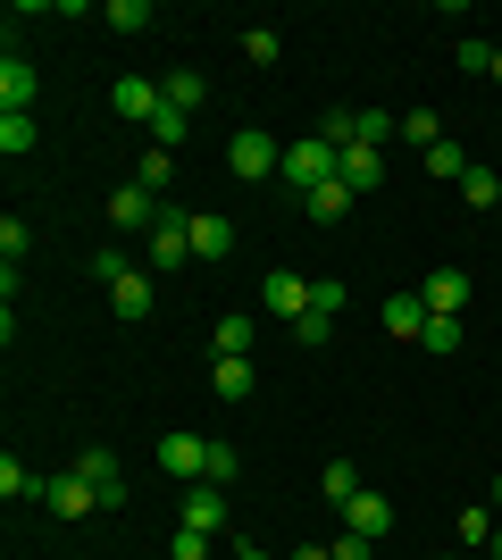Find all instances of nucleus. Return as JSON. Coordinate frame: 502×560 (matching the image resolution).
Returning <instances> with one entry per match:
<instances>
[{"mask_svg":"<svg viewBox=\"0 0 502 560\" xmlns=\"http://www.w3.org/2000/svg\"><path fill=\"white\" fill-rule=\"evenodd\" d=\"M335 167H343V151H335L327 135H302V142H285V185L311 201L318 185H335Z\"/></svg>","mask_w":502,"mask_h":560,"instance_id":"f257e3e1","label":"nucleus"},{"mask_svg":"<svg viewBox=\"0 0 502 560\" xmlns=\"http://www.w3.org/2000/svg\"><path fill=\"white\" fill-rule=\"evenodd\" d=\"M226 167H235L243 185H268V176H277V167H285V142L268 135V126H243V135L226 142Z\"/></svg>","mask_w":502,"mask_h":560,"instance_id":"f03ea898","label":"nucleus"},{"mask_svg":"<svg viewBox=\"0 0 502 560\" xmlns=\"http://www.w3.org/2000/svg\"><path fill=\"white\" fill-rule=\"evenodd\" d=\"M260 318H277V327H293V318H311V277H293V268L260 277Z\"/></svg>","mask_w":502,"mask_h":560,"instance_id":"7ed1b4c3","label":"nucleus"},{"mask_svg":"<svg viewBox=\"0 0 502 560\" xmlns=\"http://www.w3.org/2000/svg\"><path fill=\"white\" fill-rule=\"evenodd\" d=\"M75 477L101 493V511H118V502H126V468H118V452H109V444H84V452H75Z\"/></svg>","mask_w":502,"mask_h":560,"instance_id":"20e7f679","label":"nucleus"},{"mask_svg":"<svg viewBox=\"0 0 502 560\" xmlns=\"http://www.w3.org/2000/svg\"><path fill=\"white\" fill-rule=\"evenodd\" d=\"M160 468L176 486H201L210 477V435H160Z\"/></svg>","mask_w":502,"mask_h":560,"instance_id":"39448f33","label":"nucleus"},{"mask_svg":"<svg viewBox=\"0 0 502 560\" xmlns=\"http://www.w3.org/2000/svg\"><path fill=\"white\" fill-rule=\"evenodd\" d=\"M419 302H428L435 318H460V310L478 302V284H469V268H435V277L419 284Z\"/></svg>","mask_w":502,"mask_h":560,"instance_id":"423d86ee","label":"nucleus"},{"mask_svg":"<svg viewBox=\"0 0 502 560\" xmlns=\"http://www.w3.org/2000/svg\"><path fill=\"white\" fill-rule=\"evenodd\" d=\"M343 527H352V536H369V544H385V536H394V502L360 486L352 502H343Z\"/></svg>","mask_w":502,"mask_h":560,"instance_id":"0eeeda50","label":"nucleus"},{"mask_svg":"<svg viewBox=\"0 0 502 560\" xmlns=\"http://www.w3.org/2000/svg\"><path fill=\"white\" fill-rule=\"evenodd\" d=\"M160 84H151V75H118V84H109V109L118 117H135V126H151V117H160Z\"/></svg>","mask_w":502,"mask_h":560,"instance_id":"6e6552de","label":"nucleus"},{"mask_svg":"<svg viewBox=\"0 0 502 560\" xmlns=\"http://www.w3.org/2000/svg\"><path fill=\"white\" fill-rule=\"evenodd\" d=\"M109 226H118V234H151V226H160V201H151L143 185H118V192H109Z\"/></svg>","mask_w":502,"mask_h":560,"instance_id":"1a4fd4ad","label":"nucleus"},{"mask_svg":"<svg viewBox=\"0 0 502 560\" xmlns=\"http://www.w3.org/2000/svg\"><path fill=\"white\" fill-rule=\"evenodd\" d=\"M176 527H192V536H218V527H226V493H218L210 477H201V486H185V518H176Z\"/></svg>","mask_w":502,"mask_h":560,"instance_id":"9d476101","label":"nucleus"},{"mask_svg":"<svg viewBox=\"0 0 502 560\" xmlns=\"http://www.w3.org/2000/svg\"><path fill=\"white\" fill-rule=\"evenodd\" d=\"M252 335H260V318H252V310H226L218 335H210V360H252Z\"/></svg>","mask_w":502,"mask_h":560,"instance_id":"9b49d317","label":"nucleus"},{"mask_svg":"<svg viewBox=\"0 0 502 560\" xmlns=\"http://www.w3.org/2000/svg\"><path fill=\"white\" fill-rule=\"evenodd\" d=\"M428 318H435V310L419 302V293H385V335H402V343H419V335H428Z\"/></svg>","mask_w":502,"mask_h":560,"instance_id":"f8f14e48","label":"nucleus"},{"mask_svg":"<svg viewBox=\"0 0 502 560\" xmlns=\"http://www.w3.org/2000/svg\"><path fill=\"white\" fill-rule=\"evenodd\" d=\"M25 109H34V68L9 50V59H0V117H25Z\"/></svg>","mask_w":502,"mask_h":560,"instance_id":"ddd939ff","label":"nucleus"},{"mask_svg":"<svg viewBox=\"0 0 502 560\" xmlns=\"http://www.w3.org/2000/svg\"><path fill=\"white\" fill-rule=\"evenodd\" d=\"M43 502H50V511H59V518H93V511H101V493L84 486L75 468H68V477H50V493H43Z\"/></svg>","mask_w":502,"mask_h":560,"instance_id":"4468645a","label":"nucleus"},{"mask_svg":"<svg viewBox=\"0 0 502 560\" xmlns=\"http://www.w3.org/2000/svg\"><path fill=\"white\" fill-rule=\"evenodd\" d=\"M335 176H343V185H352V192H377V185H385V151H369V142H352Z\"/></svg>","mask_w":502,"mask_h":560,"instance_id":"2eb2a0df","label":"nucleus"},{"mask_svg":"<svg viewBox=\"0 0 502 560\" xmlns=\"http://www.w3.org/2000/svg\"><path fill=\"white\" fill-rule=\"evenodd\" d=\"M109 310H118L126 327H143V318H151V277H143V268H135L126 284H109Z\"/></svg>","mask_w":502,"mask_h":560,"instance_id":"dca6fc26","label":"nucleus"},{"mask_svg":"<svg viewBox=\"0 0 502 560\" xmlns=\"http://www.w3.org/2000/svg\"><path fill=\"white\" fill-rule=\"evenodd\" d=\"M210 385H218V401H252L260 369H252V360H210Z\"/></svg>","mask_w":502,"mask_h":560,"instance_id":"f3484780","label":"nucleus"},{"mask_svg":"<svg viewBox=\"0 0 502 560\" xmlns=\"http://www.w3.org/2000/svg\"><path fill=\"white\" fill-rule=\"evenodd\" d=\"M0 493H9V502H43V493H50V477H34V468H25L17 452H9V460H0Z\"/></svg>","mask_w":502,"mask_h":560,"instance_id":"a211bd4d","label":"nucleus"},{"mask_svg":"<svg viewBox=\"0 0 502 560\" xmlns=\"http://www.w3.org/2000/svg\"><path fill=\"white\" fill-rule=\"evenodd\" d=\"M352 201H360V192H352V185H343V176H335V185H318V192H311V201H302V210H311V218H318V226H335V218H352Z\"/></svg>","mask_w":502,"mask_h":560,"instance_id":"6ab92c4d","label":"nucleus"},{"mask_svg":"<svg viewBox=\"0 0 502 560\" xmlns=\"http://www.w3.org/2000/svg\"><path fill=\"white\" fill-rule=\"evenodd\" d=\"M235 252V226L226 218H192V259H226Z\"/></svg>","mask_w":502,"mask_h":560,"instance_id":"aec40b11","label":"nucleus"},{"mask_svg":"<svg viewBox=\"0 0 502 560\" xmlns=\"http://www.w3.org/2000/svg\"><path fill=\"white\" fill-rule=\"evenodd\" d=\"M160 93H167V109H201V101H210V84H201V68H176V75H167V84H160Z\"/></svg>","mask_w":502,"mask_h":560,"instance_id":"412c9836","label":"nucleus"},{"mask_svg":"<svg viewBox=\"0 0 502 560\" xmlns=\"http://www.w3.org/2000/svg\"><path fill=\"white\" fill-rule=\"evenodd\" d=\"M419 167H428V176H444V185H460V176H469V167H478V160H469V151H460V142L444 135V142H435V151H428V160H419Z\"/></svg>","mask_w":502,"mask_h":560,"instance_id":"4be33fe9","label":"nucleus"},{"mask_svg":"<svg viewBox=\"0 0 502 560\" xmlns=\"http://www.w3.org/2000/svg\"><path fill=\"white\" fill-rule=\"evenodd\" d=\"M167 176H176V151H143V160H135V185H143L151 201L167 192Z\"/></svg>","mask_w":502,"mask_h":560,"instance_id":"5701e85b","label":"nucleus"},{"mask_svg":"<svg viewBox=\"0 0 502 560\" xmlns=\"http://www.w3.org/2000/svg\"><path fill=\"white\" fill-rule=\"evenodd\" d=\"M243 59H252V68H277V59H285L277 25H243Z\"/></svg>","mask_w":502,"mask_h":560,"instance_id":"b1692460","label":"nucleus"},{"mask_svg":"<svg viewBox=\"0 0 502 560\" xmlns=\"http://www.w3.org/2000/svg\"><path fill=\"white\" fill-rule=\"evenodd\" d=\"M460 201H469V210H494V201H502V176H494V167H469V176H460Z\"/></svg>","mask_w":502,"mask_h":560,"instance_id":"393cba45","label":"nucleus"},{"mask_svg":"<svg viewBox=\"0 0 502 560\" xmlns=\"http://www.w3.org/2000/svg\"><path fill=\"white\" fill-rule=\"evenodd\" d=\"M318 493H327L335 511H343V502H352V493H360V468H352V460H327V477H318Z\"/></svg>","mask_w":502,"mask_h":560,"instance_id":"a878e982","label":"nucleus"},{"mask_svg":"<svg viewBox=\"0 0 502 560\" xmlns=\"http://www.w3.org/2000/svg\"><path fill=\"white\" fill-rule=\"evenodd\" d=\"M343 302H352V284H343V277H311V310H318V318H343Z\"/></svg>","mask_w":502,"mask_h":560,"instance_id":"bb28decb","label":"nucleus"},{"mask_svg":"<svg viewBox=\"0 0 502 560\" xmlns=\"http://www.w3.org/2000/svg\"><path fill=\"white\" fill-rule=\"evenodd\" d=\"M101 18H109V34H151V9H143V0H109Z\"/></svg>","mask_w":502,"mask_h":560,"instance_id":"cd10ccee","label":"nucleus"},{"mask_svg":"<svg viewBox=\"0 0 502 560\" xmlns=\"http://www.w3.org/2000/svg\"><path fill=\"white\" fill-rule=\"evenodd\" d=\"M185 126H192V117L160 101V117H151V151H176V142H185Z\"/></svg>","mask_w":502,"mask_h":560,"instance_id":"c85d7f7f","label":"nucleus"},{"mask_svg":"<svg viewBox=\"0 0 502 560\" xmlns=\"http://www.w3.org/2000/svg\"><path fill=\"white\" fill-rule=\"evenodd\" d=\"M494 527H502V518L486 511V502H469V511H460V544H469V552H478V544H494Z\"/></svg>","mask_w":502,"mask_h":560,"instance_id":"c756f323","label":"nucleus"},{"mask_svg":"<svg viewBox=\"0 0 502 560\" xmlns=\"http://www.w3.org/2000/svg\"><path fill=\"white\" fill-rule=\"evenodd\" d=\"M318 135H327L335 151H352V142H360V109H327V117H318Z\"/></svg>","mask_w":502,"mask_h":560,"instance_id":"7c9ffc66","label":"nucleus"},{"mask_svg":"<svg viewBox=\"0 0 502 560\" xmlns=\"http://www.w3.org/2000/svg\"><path fill=\"white\" fill-rule=\"evenodd\" d=\"M84 268H93V284H126V277H135V268H126V252H118V243H101V252L84 259Z\"/></svg>","mask_w":502,"mask_h":560,"instance_id":"2f4dec72","label":"nucleus"},{"mask_svg":"<svg viewBox=\"0 0 502 560\" xmlns=\"http://www.w3.org/2000/svg\"><path fill=\"white\" fill-rule=\"evenodd\" d=\"M34 151V117H0V160H25Z\"/></svg>","mask_w":502,"mask_h":560,"instance_id":"473e14b6","label":"nucleus"},{"mask_svg":"<svg viewBox=\"0 0 502 560\" xmlns=\"http://www.w3.org/2000/svg\"><path fill=\"white\" fill-rule=\"evenodd\" d=\"M402 135L419 142V160H428L435 142H444V126H435V109H410V117H402Z\"/></svg>","mask_w":502,"mask_h":560,"instance_id":"72a5a7b5","label":"nucleus"},{"mask_svg":"<svg viewBox=\"0 0 502 560\" xmlns=\"http://www.w3.org/2000/svg\"><path fill=\"white\" fill-rule=\"evenodd\" d=\"M243 477V452L235 444H210V486H235Z\"/></svg>","mask_w":502,"mask_h":560,"instance_id":"f704fd0d","label":"nucleus"},{"mask_svg":"<svg viewBox=\"0 0 502 560\" xmlns=\"http://www.w3.org/2000/svg\"><path fill=\"white\" fill-rule=\"evenodd\" d=\"M419 351H460V318H428V335H419Z\"/></svg>","mask_w":502,"mask_h":560,"instance_id":"c9c22d12","label":"nucleus"},{"mask_svg":"<svg viewBox=\"0 0 502 560\" xmlns=\"http://www.w3.org/2000/svg\"><path fill=\"white\" fill-rule=\"evenodd\" d=\"M167 560H210V536H192V527H176V536H167Z\"/></svg>","mask_w":502,"mask_h":560,"instance_id":"e433bc0d","label":"nucleus"},{"mask_svg":"<svg viewBox=\"0 0 502 560\" xmlns=\"http://www.w3.org/2000/svg\"><path fill=\"white\" fill-rule=\"evenodd\" d=\"M25 243H34V234H25L17 218H0V259H9V268H17V259H25Z\"/></svg>","mask_w":502,"mask_h":560,"instance_id":"4c0bfd02","label":"nucleus"},{"mask_svg":"<svg viewBox=\"0 0 502 560\" xmlns=\"http://www.w3.org/2000/svg\"><path fill=\"white\" fill-rule=\"evenodd\" d=\"M385 135H394V117H385V109H360V142H369V151H385Z\"/></svg>","mask_w":502,"mask_h":560,"instance_id":"58836bf2","label":"nucleus"},{"mask_svg":"<svg viewBox=\"0 0 502 560\" xmlns=\"http://www.w3.org/2000/svg\"><path fill=\"white\" fill-rule=\"evenodd\" d=\"M327 335H335V318H318V310H311V318H293V343H311V351H318Z\"/></svg>","mask_w":502,"mask_h":560,"instance_id":"ea45409f","label":"nucleus"},{"mask_svg":"<svg viewBox=\"0 0 502 560\" xmlns=\"http://www.w3.org/2000/svg\"><path fill=\"white\" fill-rule=\"evenodd\" d=\"M460 68H469V75H494V43H460Z\"/></svg>","mask_w":502,"mask_h":560,"instance_id":"a19ab883","label":"nucleus"},{"mask_svg":"<svg viewBox=\"0 0 502 560\" xmlns=\"http://www.w3.org/2000/svg\"><path fill=\"white\" fill-rule=\"evenodd\" d=\"M327 552H335V560H369V552H377V544H369V536H352V527H343V536H335Z\"/></svg>","mask_w":502,"mask_h":560,"instance_id":"79ce46f5","label":"nucleus"},{"mask_svg":"<svg viewBox=\"0 0 502 560\" xmlns=\"http://www.w3.org/2000/svg\"><path fill=\"white\" fill-rule=\"evenodd\" d=\"M293 560H335V552H327V544H302V552H293Z\"/></svg>","mask_w":502,"mask_h":560,"instance_id":"37998d69","label":"nucleus"},{"mask_svg":"<svg viewBox=\"0 0 502 560\" xmlns=\"http://www.w3.org/2000/svg\"><path fill=\"white\" fill-rule=\"evenodd\" d=\"M235 560H277V552H260V544H235Z\"/></svg>","mask_w":502,"mask_h":560,"instance_id":"c03bdc74","label":"nucleus"},{"mask_svg":"<svg viewBox=\"0 0 502 560\" xmlns=\"http://www.w3.org/2000/svg\"><path fill=\"white\" fill-rule=\"evenodd\" d=\"M486 502H494V518H502V477H494V486H486Z\"/></svg>","mask_w":502,"mask_h":560,"instance_id":"a18cd8bd","label":"nucleus"},{"mask_svg":"<svg viewBox=\"0 0 502 560\" xmlns=\"http://www.w3.org/2000/svg\"><path fill=\"white\" fill-rule=\"evenodd\" d=\"M486 552H494V560H502V527H494V544H486Z\"/></svg>","mask_w":502,"mask_h":560,"instance_id":"49530a36","label":"nucleus"},{"mask_svg":"<svg viewBox=\"0 0 502 560\" xmlns=\"http://www.w3.org/2000/svg\"><path fill=\"white\" fill-rule=\"evenodd\" d=\"M494 84H502V43H494Z\"/></svg>","mask_w":502,"mask_h":560,"instance_id":"de8ad7c7","label":"nucleus"},{"mask_svg":"<svg viewBox=\"0 0 502 560\" xmlns=\"http://www.w3.org/2000/svg\"><path fill=\"white\" fill-rule=\"evenodd\" d=\"M435 560H469V552H435Z\"/></svg>","mask_w":502,"mask_h":560,"instance_id":"09e8293b","label":"nucleus"}]
</instances>
